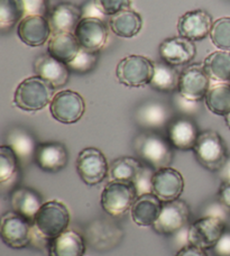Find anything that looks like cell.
Here are the masks:
<instances>
[{
  "label": "cell",
  "instance_id": "obj_44",
  "mask_svg": "<svg viewBox=\"0 0 230 256\" xmlns=\"http://www.w3.org/2000/svg\"><path fill=\"white\" fill-rule=\"evenodd\" d=\"M176 256H208V255H206V250L200 248L196 245H192L188 243L178 250Z\"/></svg>",
  "mask_w": 230,
  "mask_h": 256
},
{
  "label": "cell",
  "instance_id": "obj_26",
  "mask_svg": "<svg viewBox=\"0 0 230 256\" xmlns=\"http://www.w3.org/2000/svg\"><path fill=\"white\" fill-rule=\"evenodd\" d=\"M43 204L42 198L38 192L33 189L25 188V186L17 188L10 194V206L12 212L28 219L32 222H33L36 212H38Z\"/></svg>",
  "mask_w": 230,
  "mask_h": 256
},
{
  "label": "cell",
  "instance_id": "obj_11",
  "mask_svg": "<svg viewBox=\"0 0 230 256\" xmlns=\"http://www.w3.org/2000/svg\"><path fill=\"white\" fill-rule=\"evenodd\" d=\"M190 219V207L184 200L178 199L163 202L162 212L153 225V230L160 235H176L188 227Z\"/></svg>",
  "mask_w": 230,
  "mask_h": 256
},
{
  "label": "cell",
  "instance_id": "obj_22",
  "mask_svg": "<svg viewBox=\"0 0 230 256\" xmlns=\"http://www.w3.org/2000/svg\"><path fill=\"white\" fill-rule=\"evenodd\" d=\"M48 18L53 34L74 33L84 15L81 7L71 2H61L52 8Z\"/></svg>",
  "mask_w": 230,
  "mask_h": 256
},
{
  "label": "cell",
  "instance_id": "obj_7",
  "mask_svg": "<svg viewBox=\"0 0 230 256\" xmlns=\"http://www.w3.org/2000/svg\"><path fill=\"white\" fill-rule=\"evenodd\" d=\"M50 115L62 124L71 125L84 115L86 102L82 96L72 90H62L54 94L50 104Z\"/></svg>",
  "mask_w": 230,
  "mask_h": 256
},
{
  "label": "cell",
  "instance_id": "obj_4",
  "mask_svg": "<svg viewBox=\"0 0 230 256\" xmlns=\"http://www.w3.org/2000/svg\"><path fill=\"white\" fill-rule=\"evenodd\" d=\"M193 153L198 163L211 172H219L228 160L227 146L222 137L211 130L200 132Z\"/></svg>",
  "mask_w": 230,
  "mask_h": 256
},
{
  "label": "cell",
  "instance_id": "obj_25",
  "mask_svg": "<svg viewBox=\"0 0 230 256\" xmlns=\"http://www.w3.org/2000/svg\"><path fill=\"white\" fill-rule=\"evenodd\" d=\"M80 50L74 33H54L48 42V54L66 64L70 63Z\"/></svg>",
  "mask_w": 230,
  "mask_h": 256
},
{
  "label": "cell",
  "instance_id": "obj_27",
  "mask_svg": "<svg viewBox=\"0 0 230 256\" xmlns=\"http://www.w3.org/2000/svg\"><path fill=\"white\" fill-rule=\"evenodd\" d=\"M17 154L20 161L28 162L32 158L34 160L36 148L38 144L36 143L34 136L28 130L22 127H15L8 132L7 144Z\"/></svg>",
  "mask_w": 230,
  "mask_h": 256
},
{
  "label": "cell",
  "instance_id": "obj_34",
  "mask_svg": "<svg viewBox=\"0 0 230 256\" xmlns=\"http://www.w3.org/2000/svg\"><path fill=\"white\" fill-rule=\"evenodd\" d=\"M18 163L20 158L10 146H0V184H4L17 174Z\"/></svg>",
  "mask_w": 230,
  "mask_h": 256
},
{
  "label": "cell",
  "instance_id": "obj_39",
  "mask_svg": "<svg viewBox=\"0 0 230 256\" xmlns=\"http://www.w3.org/2000/svg\"><path fill=\"white\" fill-rule=\"evenodd\" d=\"M173 104L178 112H182L184 116L190 117L194 114H198L201 110L200 102H193V100H188L184 98L178 92L174 94L173 97Z\"/></svg>",
  "mask_w": 230,
  "mask_h": 256
},
{
  "label": "cell",
  "instance_id": "obj_24",
  "mask_svg": "<svg viewBox=\"0 0 230 256\" xmlns=\"http://www.w3.org/2000/svg\"><path fill=\"white\" fill-rule=\"evenodd\" d=\"M86 242L81 234L66 230L48 242V256H84Z\"/></svg>",
  "mask_w": 230,
  "mask_h": 256
},
{
  "label": "cell",
  "instance_id": "obj_15",
  "mask_svg": "<svg viewBox=\"0 0 230 256\" xmlns=\"http://www.w3.org/2000/svg\"><path fill=\"white\" fill-rule=\"evenodd\" d=\"M158 52L163 62L176 68L194 60L196 46L193 40L178 35L164 40L160 45Z\"/></svg>",
  "mask_w": 230,
  "mask_h": 256
},
{
  "label": "cell",
  "instance_id": "obj_6",
  "mask_svg": "<svg viewBox=\"0 0 230 256\" xmlns=\"http://www.w3.org/2000/svg\"><path fill=\"white\" fill-rule=\"evenodd\" d=\"M154 62L142 56H128L118 63L116 76L119 84L128 88H142L150 84Z\"/></svg>",
  "mask_w": 230,
  "mask_h": 256
},
{
  "label": "cell",
  "instance_id": "obj_20",
  "mask_svg": "<svg viewBox=\"0 0 230 256\" xmlns=\"http://www.w3.org/2000/svg\"><path fill=\"white\" fill-rule=\"evenodd\" d=\"M34 161L45 172L56 173L66 166L68 154L66 146L58 142L40 143L36 148Z\"/></svg>",
  "mask_w": 230,
  "mask_h": 256
},
{
  "label": "cell",
  "instance_id": "obj_37",
  "mask_svg": "<svg viewBox=\"0 0 230 256\" xmlns=\"http://www.w3.org/2000/svg\"><path fill=\"white\" fill-rule=\"evenodd\" d=\"M156 170L150 166L142 164L140 172L137 173L134 184L137 194H152V180H153L154 173Z\"/></svg>",
  "mask_w": 230,
  "mask_h": 256
},
{
  "label": "cell",
  "instance_id": "obj_28",
  "mask_svg": "<svg viewBox=\"0 0 230 256\" xmlns=\"http://www.w3.org/2000/svg\"><path fill=\"white\" fill-rule=\"evenodd\" d=\"M109 27L119 38H132L140 33L142 27L140 15L135 10L127 9L110 17Z\"/></svg>",
  "mask_w": 230,
  "mask_h": 256
},
{
  "label": "cell",
  "instance_id": "obj_29",
  "mask_svg": "<svg viewBox=\"0 0 230 256\" xmlns=\"http://www.w3.org/2000/svg\"><path fill=\"white\" fill-rule=\"evenodd\" d=\"M181 72L176 66H170L163 61L154 62V73L150 86L160 92L178 91Z\"/></svg>",
  "mask_w": 230,
  "mask_h": 256
},
{
  "label": "cell",
  "instance_id": "obj_36",
  "mask_svg": "<svg viewBox=\"0 0 230 256\" xmlns=\"http://www.w3.org/2000/svg\"><path fill=\"white\" fill-rule=\"evenodd\" d=\"M99 60V53L90 52L86 50L81 48L76 56L68 64L70 71L78 74H86L91 72L96 66Z\"/></svg>",
  "mask_w": 230,
  "mask_h": 256
},
{
  "label": "cell",
  "instance_id": "obj_23",
  "mask_svg": "<svg viewBox=\"0 0 230 256\" xmlns=\"http://www.w3.org/2000/svg\"><path fill=\"white\" fill-rule=\"evenodd\" d=\"M163 202L154 194L138 196L130 208L132 222L140 227H153L162 212Z\"/></svg>",
  "mask_w": 230,
  "mask_h": 256
},
{
  "label": "cell",
  "instance_id": "obj_3",
  "mask_svg": "<svg viewBox=\"0 0 230 256\" xmlns=\"http://www.w3.org/2000/svg\"><path fill=\"white\" fill-rule=\"evenodd\" d=\"M70 212L62 201H46L33 219V226L48 240L62 234L70 225Z\"/></svg>",
  "mask_w": 230,
  "mask_h": 256
},
{
  "label": "cell",
  "instance_id": "obj_13",
  "mask_svg": "<svg viewBox=\"0 0 230 256\" xmlns=\"http://www.w3.org/2000/svg\"><path fill=\"white\" fill-rule=\"evenodd\" d=\"M183 190L184 179L176 168L168 166L155 171L152 180V194H154L162 202L180 199Z\"/></svg>",
  "mask_w": 230,
  "mask_h": 256
},
{
  "label": "cell",
  "instance_id": "obj_35",
  "mask_svg": "<svg viewBox=\"0 0 230 256\" xmlns=\"http://www.w3.org/2000/svg\"><path fill=\"white\" fill-rule=\"evenodd\" d=\"M209 36L216 48L230 52V17H222L214 22Z\"/></svg>",
  "mask_w": 230,
  "mask_h": 256
},
{
  "label": "cell",
  "instance_id": "obj_5",
  "mask_svg": "<svg viewBox=\"0 0 230 256\" xmlns=\"http://www.w3.org/2000/svg\"><path fill=\"white\" fill-rule=\"evenodd\" d=\"M137 196L132 182L109 181L101 192L100 204L109 216L119 217L130 210Z\"/></svg>",
  "mask_w": 230,
  "mask_h": 256
},
{
  "label": "cell",
  "instance_id": "obj_32",
  "mask_svg": "<svg viewBox=\"0 0 230 256\" xmlns=\"http://www.w3.org/2000/svg\"><path fill=\"white\" fill-rule=\"evenodd\" d=\"M140 160L132 156H122L114 160L109 166L110 181H126L134 182L137 173L142 166Z\"/></svg>",
  "mask_w": 230,
  "mask_h": 256
},
{
  "label": "cell",
  "instance_id": "obj_38",
  "mask_svg": "<svg viewBox=\"0 0 230 256\" xmlns=\"http://www.w3.org/2000/svg\"><path fill=\"white\" fill-rule=\"evenodd\" d=\"M96 6L104 16H114L116 14L130 9L132 0H94Z\"/></svg>",
  "mask_w": 230,
  "mask_h": 256
},
{
  "label": "cell",
  "instance_id": "obj_46",
  "mask_svg": "<svg viewBox=\"0 0 230 256\" xmlns=\"http://www.w3.org/2000/svg\"><path fill=\"white\" fill-rule=\"evenodd\" d=\"M224 118H226V124H227V126H228L229 130H230V114H229L228 116L224 117Z\"/></svg>",
  "mask_w": 230,
  "mask_h": 256
},
{
  "label": "cell",
  "instance_id": "obj_30",
  "mask_svg": "<svg viewBox=\"0 0 230 256\" xmlns=\"http://www.w3.org/2000/svg\"><path fill=\"white\" fill-rule=\"evenodd\" d=\"M206 108L217 116L226 117L230 114V84L214 82L204 98Z\"/></svg>",
  "mask_w": 230,
  "mask_h": 256
},
{
  "label": "cell",
  "instance_id": "obj_16",
  "mask_svg": "<svg viewBox=\"0 0 230 256\" xmlns=\"http://www.w3.org/2000/svg\"><path fill=\"white\" fill-rule=\"evenodd\" d=\"M214 20L209 12L204 9H196L184 14L178 22V35L193 42L204 40L210 35Z\"/></svg>",
  "mask_w": 230,
  "mask_h": 256
},
{
  "label": "cell",
  "instance_id": "obj_1",
  "mask_svg": "<svg viewBox=\"0 0 230 256\" xmlns=\"http://www.w3.org/2000/svg\"><path fill=\"white\" fill-rule=\"evenodd\" d=\"M135 150L140 161L154 168H168L173 161V146L168 138L155 132L138 135L135 140Z\"/></svg>",
  "mask_w": 230,
  "mask_h": 256
},
{
  "label": "cell",
  "instance_id": "obj_18",
  "mask_svg": "<svg viewBox=\"0 0 230 256\" xmlns=\"http://www.w3.org/2000/svg\"><path fill=\"white\" fill-rule=\"evenodd\" d=\"M17 34L22 43L36 48L48 42L53 32L48 17L25 16L17 26Z\"/></svg>",
  "mask_w": 230,
  "mask_h": 256
},
{
  "label": "cell",
  "instance_id": "obj_19",
  "mask_svg": "<svg viewBox=\"0 0 230 256\" xmlns=\"http://www.w3.org/2000/svg\"><path fill=\"white\" fill-rule=\"evenodd\" d=\"M135 120L137 124L146 130H158L168 126L172 122V109L164 102H147L138 107Z\"/></svg>",
  "mask_w": 230,
  "mask_h": 256
},
{
  "label": "cell",
  "instance_id": "obj_31",
  "mask_svg": "<svg viewBox=\"0 0 230 256\" xmlns=\"http://www.w3.org/2000/svg\"><path fill=\"white\" fill-rule=\"evenodd\" d=\"M204 70L210 79L214 82H228L230 84V52L214 51L210 53L202 62Z\"/></svg>",
  "mask_w": 230,
  "mask_h": 256
},
{
  "label": "cell",
  "instance_id": "obj_21",
  "mask_svg": "<svg viewBox=\"0 0 230 256\" xmlns=\"http://www.w3.org/2000/svg\"><path fill=\"white\" fill-rule=\"evenodd\" d=\"M35 74L45 80L54 89L66 86L70 78V68L68 64L56 60L50 54L38 56L34 61Z\"/></svg>",
  "mask_w": 230,
  "mask_h": 256
},
{
  "label": "cell",
  "instance_id": "obj_41",
  "mask_svg": "<svg viewBox=\"0 0 230 256\" xmlns=\"http://www.w3.org/2000/svg\"><path fill=\"white\" fill-rule=\"evenodd\" d=\"M212 250L216 256H230V230H224Z\"/></svg>",
  "mask_w": 230,
  "mask_h": 256
},
{
  "label": "cell",
  "instance_id": "obj_9",
  "mask_svg": "<svg viewBox=\"0 0 230 256\" xmlns=\"http://www.w3.org/2000/svg\"><path fill=\"white\" fill-rule=\"evenodd\" d=\"M76 172L86 186L99 184L109 174L107 158L99 148H86L78 155Z\"/></svg>",
  "mask_w": 230,
  "mask_h": 256
},
{
  "label": "cell",
  "instance_id": "obj_43",
  "mask_svg": "<svg viewBox=\"0 0 230 256\" xmlns=\"http://www.w3.org/2000/svg\"><path fill=\"white\" fill-rule=\"evenodd\" d=\"M81 8H82V15H84V17L99 18V20H102V17L104 16V14L99 10L98 7L96 6L94 0H88V2H86Z\"/></svg>",
  "mask_w": 230,
  "mask_h": 256
},
{
  "label": "cell",
  "instance_id": "obj_14",
  "mask_svg": "<svg viewBox=\"0 0 230 256\" xmlns=\"http://www.w3.org/2000/svg\"><path fill=\"white\" fill-rule=\"evenodd\" d=\"M74 35L79 40L81 48L99 53L107 43L108 28L102 20L84 17L78 24Z\"/></svg>",
  "mask_w": 230,
  "mask_h": 256
},
{
  "label": "cell",
  "instance_id": "obj_8",
  "mask_svg": "<svg viewBox=\"0 0 230 256\" xmlns=\"http://www.w3.org/2000/svg\"><path fill=\"white\" fill-rule=\"evenodd\" d=\"M33 222L15 212L4 214L0 225L2 240L14 250L25 248L32 244Z\"/></svg>",
  "mask_w": 230,
  "mask_h": 256
},
{
  "label": "cell",
  "instance_id": "obj_40",
  "mask_svg": "<svg viewBox=\"0 0 230 256\" xmlns=\"http://www.w3.org/2000/svg\"><path fill=\"white\" fill-rule=\"evenodd\" d=\"M26 16H48V0H22Z\"/></svg>",
  "mask_w": 230,
  "mask_h": 256
},
{
  "label": "cell",
  "instance_id": "obj_17",
  "mask_svg": "<svg viewBox=\"0 0 230 256\" xmlns=\"http://www.w3.org/2000/svg\"><path fill=\"white\" fill-rule=\"evenodd\" d=\"M199 127L191 117L181 116L173 118L168 126V138L174 148L193 150L199 138Z\"/></svg>",
  "mask_w": 230,
  "mask_h": 256
},
{
  "label": "cell",
  "instance_id": "obj_45",
  "mask_svg": "<svg viewBox=\"0 0 230 256\" xmlns=\"http://www.w3.org/2000/svg\"><path fill=\"white\" fill-rule=\"evenodd\" d=\"M220 178H222V182H228L230 181V158L227 160V162L222 166V170L219 171Z\"/></svg>",
  "mask_w": 230,
  "mask_h": 256
},
{
  "label": "cell",
  "instance_id": "obj_33",
  "mask_svg": "<svg viewBox=\"0 0 230 256\" xmlns=\"http://www.w3.org/2000/svg\"><path fill=\"white\" fill-rule=\"evenodd\" d=\"M25 8L22 0H0V30L6 33L20 24L24 18Z\"/></svg>",
  "mask_w": 230,
  "mask_h": 256
},
{
  "label": "cell",
  "instance_id": "obj_12",
  "mask_svg": "<svg viewBox=\"0 0 230 256\" xmlns=\"http://www.w3.org/2000/svg\"><path fill=\"white\" fill-rule=\"evenodd\" d=\"M210 82L204 64H191L181 72L178 92L188 100L201 102L208 94Z\"/></svg>",
  "mask_w": 230,
  "mask_h": 256
},
{
  "label": "cell",
  "instance_id": "obj_2",
  "mask_svg": "<svg viewBox=\"0 0 230 256\" xmlns=\"http://www.w3.org/2000/svg\"><path fill=\"white\" fill-rule=\"evenodd\" d=\"M54 88L40 76L22 80L14 94V104L24 112H38L48 106L54 97Z\"/></svg>",
  "mask_w": 230,
  "mask_h": 256
},
{
  "label": "cell",
  "instance_id": "obj_42",
  "mask_svg": "<svg viewBox=\"0 0 230 256\" xmlns=\"http://www.w3.org/2000/svg\"><path fill=\"white\" fill-rule=\"evenodd\" d=\"M218 201L230 212V181L222 182L218 191Z\"/></svg>",
  "mask_w": 230,
  "mask_h": 256
},
{
  "label": "cell",
  "instance_id": "obj_10",
  "mask_svg": "<svg viewBox=\"0 0 230 256\" xmlns=\"http://www.w3.org/2000/svg\"><path fill=\"white\" fill-rule=\"evenodd\" d=\"M226 230L224 219L204 216L188 226V243L204 250H212Z\"/></svg>",
  "mask_w": 230,
  "mask_h": 256
}]
</instances>
